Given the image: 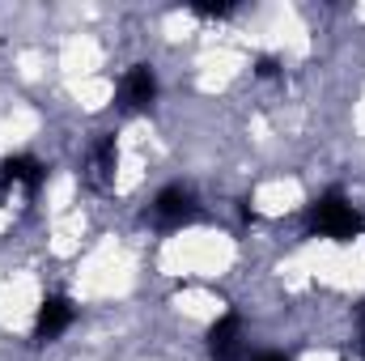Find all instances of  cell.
<instances>
[{
	"label": "cell",
	"instance_id": "6da1fadb",
	"mask_svg": "<svg viewBox=\"0 0 365 361\" xmlns=\"http://www.w3.org/2000/svg\"><path fill=\"white\" fill-rule=\"evenodd\" d=\"M310 225H314L323 238L349 243V238H357V234L365 230V217L344 200V191H327V195L314 200V208H310Z\"/></svg>",
	"mask_w": 365,
	"mask_h": 361
},
{
	"label": "cell",
	"instance_id": "7a4b0ae2",
	"mask_svg": "<svg viewBox=\"0 0 365 361\" xmlns=\"http://www.w3.org/2000/svg\"><path fill=\"white\" fill-rule=\"evenodd\" d=\"M153 221L162 225V230H179L187 221H195V195L187 191V187H166L158 200H153Z\"/></svg>",
	"mask_w": 365,
	"mask_h": 361
},
{
	"label": "cell",
	"instance_id": "3957f363",
	"mask_svg": "<svg viewBox=\"0 0 365 361\" xmlns=\"http://www.w3.org/2000/svg\"><path fill=\"white\" fill-rule=\"evenodd\" d=\"M208 353L212 361H242V319L225 315L208 327Z\"/></svg>",
	"mask_w": 365,
	"mask_h": 361
},
{
	"label": "cell",
	"instance_id": "277c9868",
	"mask_svg": "<svg viewBox=\"0 0 365 361\" xmlns=\"http://www.w3.org/2000/svg\"><path fill=\"white\" fill-rule=\"evenodd\" d=\"M153 98H158V77H153V68H149V64H136V68L123 77V86H119V102H123L128 111H145V106H153Z\"/></svg>",
	"mask_w": 365,
	"mask_h": 361
},
{
	"label": "cell",
	"instance_id": "5b68a950",
	"mask_svg": "<svg viewBox=\"0 0 365 361\" xmlns=\"http://www.w3.org/2000/svg\"><path fill=\"white\" fill-rule=\"evenodd\" d=\"M73 319H77V310H73V302L68 298H43V306H38V340H56V336H64L68 327H73Z\"/></svg>",
	"mask_w": 365,
	"mask_h": 361
},
{
	"label": "cell",
	"instance_id": "8992f818",
	"mask_svg": "<svg viewBox=\"0 0 365 361\" xmlns=\"http://www.w3.org/2000/svg\"><path fill=\"white\" fill-rule=\"evenodd\" d=\"M43 162L38 158H30V153H17V158H9L4 166H0V179L4 183H17V187H26L30 195L38 191V183H43Z\"/></svg>",
	"mask_w": 365,
	"mask_h": 361
},
{
	"label": "cell",
	"instance_id": "52a82bcc",
	"mask_svg": "<svg viewBox=\"0 0 365 361\" xmlns=\"http://www.w3.org/2000/svg\"><path fill=\"white\" fill-rule=\"evenodd\" d=\"M115 162H119V153H115V141L106 136V141H98L90 153V183L98 191H106L110 187V175H115Z\"/></svg>",
	"mask_w": 365,
	"mask_h": 361
},
{
	"label": "cell",
	"instance_id": "ba28073f",
	"mask_svg": "<svg viewBox=\"0 0 365 361\" xmlns=\"http://www.w3.org/2000/svg\"><path fill=\"white\" fill-rule=\"evenodd\" d=\"M195 13H204V17H225L230 4H195Z\"/></svg>",
	"mask_w": 365,
	"mask_h": 361
},
{
	"label": "cell",
	"instance_id": "9c48e42d",
	"mask_svg": "<svg viewBox=\"0 0 365 361\" xmlns=\"http://www.w3.org/2000/svg\"><path fill=\"white\" fill-rule=\"evenodd\" d=\"M247 361H289V353H255V357H247Z\"/></svg>",
	"mask_w": 365,
	"mask_h": 361
},
{
	"label": "cell",
	"instance_id": "30bf717a",
	"mask_svg": "<svg viewBox=\"0 0 365 361\" xmlns=\"http://www.w3.org/2000/svg\"><path fill=\"white\" fill-rule=\"evenodd\" d=\"M272 73H276V60L264 56V60H259V77H272Z\"/></svg>",
	"mask_w": 365,
	"mask_h": 361
},
{
	"label": "cell",
	"instance_id": "8fae6325",
	"mask_svg": "<svg viewBox=\"0 0 365 361\" xmlns=\"http://www.w3.org/2000/svg\"><path fill=\"white\" fill-rule=\"evenodd\" d=\"M361 353H365V310H361Z\"/></svg>",
	"mask_w": 365,
	"mask_h": 361
}]
</instances>
